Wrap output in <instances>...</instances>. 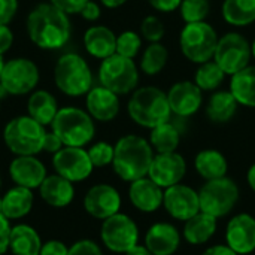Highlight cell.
<instances>
[{"label":"cell","mask_w":255,"mask_h":255,"mask_svg":"<svg viewBox=\"0 0 255 255\" xmlns=\"http://www.w3.org/2000/svg\"><path fill=\"white\" fill-rule=\"evenodd\" d=\"M253 58L251 43L241 33L230 31L218 39L214 54V61L224 70L226 75L233 76L242 69L250 66Z\"/></svg>","instance_id":"30bf717a"},{"label":"cell","mask_w":255,"mask_h":255,"mask_svg":"<svg viewBox=\"0 0 255 255\" xmlns=\"http://www.w3.org/2000/svg\"><path fill=\"white\" fill-rule=\"evenodd\" d=\"M40 197L54 208H64L67 206L75 196V190L70 181L57 175H49L43 179L39 187Z\"/></svg>","instance_id":"cb8c5ba5"},{"label":"cell","mask_w":255,"mask_h":255,"mask_svg":"<svg viewBox=\"0 0 255 255\" xmlns=\"http://www.w3.org/2000/svg\"><path fill=\"white\" fill-rule=\"evenodd\" d=\"M218 39L215 28L206 21L188 22L181 30L179 48L187 60L202 64L214 58Z\"/></svg>","instance_id":"52a82bcc"},{"label":"cell","mask_w":255,"mask_h":255,"mask_svg":"<svg viewBox=\"0 0 255 255\" xmlns=\"http://www.w3.org/2000/svg\"><path fill=\"white\" fill-rule=\"evenodd\" d=\"M202 255H239L236 254L229 245H214L208 248Z\"/></svg>","instance_id":"681fc988"},{"label":"cell","mask_w":255,"mask_h":255,"mask_svg":"<svg viewBox=\"0 0 255 255\" xmlns=\"http://www.w3.org/2000/svg\"><path fill=\"white\" fill-rule=\"evenodd\" d=\"M182 0H148V3L160 12H172L179 9Z\"/></svg>","instance_id":"7dc6e473"},{"label":"cell","mask_w":255,"mask_h":255,"mask_svg":"<svg viewBox=\"0 0 255 255\" xmlns=\"http://www.w3.org/2000/svg\"><path fill=\"white\" fill-rule=\"evenodd\" d=\"M238 100L232 94V91H215L206 105V115L215 124L229 123L238 112Z\"/></svg>","instance_id":"4316f807"},{"label":"cell","mask_w":255,"mask_h":255,"mask_svg":"<svg viewBox=\"0 0 255 255\" xmlns=\"http://www.w3.org/2000/svg\"><path fill=\"white\" fill-rule=\"evenodd\" d=\"M39 82V69L37 66L24 57L12 58L4 63L0 84L12 96H24L31 93Z\"/></svg>","instance_id":"7c38bea8"},{"label":"cell","mask_w":255,"mask_h":255,"mask_svg":"<svg viewBox=\"0 0 255 255\" xmlns=\"http://www.w3.org/2000/svg\"><path fill=\"white\" fill-rule=\"evenodd\" d=\"M6 96H9V93H7V90L0 84V100H1V99H4Z\"/></svg>","instance_id":"db71d44e"},{"label":"cell","mask_w":255,"mask_h":255,"mask_svg":"<svg viewBox=\"0 0 255 255\" xmlns=\"http://www.w3.org/2000/svg\"><path fill=\"white\" fill-rule=\"evenodd\" d=\"M181 245V233L169 223L151 226L145 236V247L152 255H173Z\"/></svg>","instance_id":"7402d4cb"},{"label":"cell","mask_w":255,"mask_h":255,"mask_svg":"<svg viewBox=\"0 0 255 255\" xmlns=\"http://www.w3.org/2000/svg\"><path fill=\"white\" fill-rule=\"evenodd\" d=\"M100 1H102V4H103L105 7L117 9V7H120V6H123L127 0H100Z\"/></svg>","instance_id":"816d5d0a"},{"label":"cell","mask_w":255,"mask_h":255,"mask_svg":"<svg viewBox=\"0 0 255 255\" xmlns=\"http://www.w3.org/2000/svg\"><path fill=\"white\" fill-rule=\"evenodd\" d=\"M12 181L24 188H39L46 178V169L34 155H18L9 166Z\"/></svg>","instance_id":"ffe728a7"},{"label":"cell","mask_w":255,"mask_h":255,"mask_svg":"<svg viewBox=\"0 0 255 255\" xmlns=\"http://www.w3.org/2000/svg\"><path fill=\"white\" fill-rule=\"evenodd\" d=\"M88 1H90V0H49V3H52L55 7L61 9V10L66 12L67 15L81 13V10L84 9V6H85Z\"/></svg>","instance_id":"60d3db41"},{"label":"cell","mask_w":255,"mask_h":255,"mask_svg":"<svg viewBox=\"0 0 255 255\" xmlns=\"http://www.w3.org/2000/svg\"><path fill=\"white\" fill-rule=\"evenodd\" d=\"M27 112H28V117L36 120L43 127L49 126L52 124L58 112L57 99L45 90L33 91L27 102Z\"/></svg>","instance_id":"484cf974"},{"label":"cell","mask_w":255,"mask_h":255,"mask_svg":"<svg viewBox=\"0 0 255 255\" xmlns=\"http://www.w3.org/2000/svg\"><path fill=\"white\" fill-rule=\"evenodd\" d=\"M30 40L40 49H60L72 34L69 15L52 3H40L33 7L25 21Z\"/></svg>","instance_id":"6da1fadb"},{"label":"cell","mask_w":255,"mask_h":255,"mask_svg":"<svg viewBox=\"0 0 255 255\" xmlns=\"http://www.w3.org/2000/svg\"><path fill=\"white\" fill-rule=\"evenodd\" d=\"M67 255H103L100 247L88 239H82L76 242L72 248H69Z\"/></svg>","instance_id":"ab89813d"},{"label":"cell","mask_w":255,"mask_h":255,"mask_svg":"<svg viewBox=\"0 0 255 255\" xmlns=\"http://www.w3.org/2000/svg\"><path fill=\"white\" fill-rule=\"evenodd\" d=\"M100 238L103 245L109 251L117 254H126L128 250L137 245L139 229L128 215L118 212L103 220Z\"/></svg>","instance_id":"8fae6325"},{"label":"cell","mask_w":255,"mask_h":255,"mask_svg":"<svg viewBox=\"0 0 255 255\" xmlns=\"http://www.w3.org/2000/svg\"><path fill=\"white\" fill-rule=\"evenodd\" d=\"M52 166L60 176L70 182L87 179L94 167L88 151L79 146H63L58 152L54 154Z\"/></svg>","instance_id":"4fadbf2b"},{"label":"cell","mask_w":255,"mask_h":255,"mask_svg":"<svg viewBox=\"0 0 255 255\" xmlns=\"http://www.w3.org/2000/svg\"><path fill=\"white\" fill-rule=\"evenodd\" d=\"M100 85L114 91L118 96L133 93L139 82V69L133 58L114 54L105 60L99 67Z\"/></svg>","instance_id":"ba28073f"},{"label":"cell","mask_w":255,"mask_h":255,"mask_svg":"<svg viewBox=\"0 0 255 255\" xmlns=\"http://www.w3.org/2000/svg\"><path fill=\"white\" fill-rule=\"evenodd\" d=\"M114 170L127 182L148 176L151 163L154 160V149L151 143L140 136L127 134L123 136L114 146Z\"/></svg>","instance_id":"7a4b0ae2"},{"label":"cell","mask_w":255,"mask_h":255,"mask_svg":"<svg viewBox=\"0 0 255 255\" xmlns=\"http://www.w3.org/2000/svg\"><path fill=\"white\" fill-rule=\"evenodd\" d=\"M63 146H64V145H63L61 139H60L54 131H51V133H46V134H45V139H43V148H42V151H46V152L55 154V152H58Z\"/></svg>","instance_id":"f6af8a7d"},{"label":"cell","mask_w":255,"mask_h":255,"mask_svg":"<svg viewBox=\"0 0 255 255\" xmlns=\"http://www.w3.org/2000/svg\"><path fill=\"white\" fill-rule=\"evenodd\" d=\"M163 206L172 218L187 221L200 212L199 191L184 184L172 185L164 190Z\"/></svg>","instance_id":"5bb4252c"},{"label":"cell","mask_w":255,"mask_h":255,"mask_svg":"<svg viewBox=\"0 0 255 255\" xmlns=\"http://www.w3.org/2000/svg\"><path fill=\"white\" fill-rule=\"evenodd\" d=\"M224 78V70L214 60H209L206 63L199 64V69L194 75V82L202 91H215L220 88Z\"/></svg>","instance_id":"e575fe53"},{"label":"cell","mask_w":255,"mask_h":255,"mask_svg":"<svg viewBox=\"0 0 255 255\" xmlns=\"http://www.w3.org/2000/svg\"><path fill=\"white\" fill-rule=\"evenodd\" d=\"M10 226L7 218L0 212V255L4 254L9 250V239H10Z\"/></svg>","instance_id":"7bdbcfd3"},{"label":"cell","mask_w":255,"mask_h":255,"mask_svg":"<svg viewBox=\"0 0 255 255\" xmlns=\"http://www.w3.org/2000/svg\"><path fill=\"white\" fill-rule=\"evenodd\" d=\"M179 142H181V131L172 121L163 123L151 128L149 143L157 154L175 152L179 146Z\"/></svg>","instance_id":"1f68e13d"},{"label":"cell","mask_w":255,"mask_h":255,"mask_svg":"<svg viewBox=\"0 0 255 255\" xmlns=\"http://www.w3.org/2000/svg\"><path fill=\"white\" fill-rule=\"evenodd\" d=\"M217 227H218V218L200 211L193 218L185 221L184 239L191 245L206 244L215 235Z\"/></svg>","instance_id":"d4e9b609"},{"label":"cell","mask_w":255,"mask_h":255,"mask_svg":"<svg viewBox=\"0 0 255 255\" xmlns=\"http://www.w3.org/2000/svg\"><path fill=\"white\" fill-rule=\"evenodd\" d=\"M84 46L90 55L105 60L117 54V34L106 25H93L84 34Z\"/></svg>","instance_id":"603a6c76"},{"label":"cell","mask_w":255,"mask_h":255,"mask_svg":"<svg viewBox=\"0 0 255 255\" xmlns=\"http://www.w3.org/2000/svg\"><path fill=\"white\" fill-rule=\"evenodd\" d=\"M114 152L115 148L108 142H97L88 149V155L94 167H105L108 164H112Z\"/></svg>","instance_id":"f35d334b"},{"label":"cell","mask_w":255,"mask_h":255,"mask_svg":"<svg viewBox=\"0 0 255 255\" xmlns=\"http://www.w3.org/2000/svg\"><path fill=\"white\" fill-rule=\"evenodd\" d=\"M81 15H82V18L84 19H87V21H97L99 18H100V15H102V9H100V6L96 3V1H88L85 6H84V9L81 10Z\"/></svg>","instance_id":"c3c4849f"},{"label":"cell","mask_w":255,"mask_h":255,"mask_svg":"<svg viewBox=\"0 0 255 255\" xmlns=\"http://www.w3.org/2000/svg\"><path fill=\"white\" fill-rule=\"evenodd\" d=\"M142 48V39L136 31L127 30L123 31L120 36H117V54L127 57V58H134Z\"/></svg>","instance_id":"8d00e7d4"},{"label":"cell","mask_w":255,"mask_h":255,"mask_svg":"<svg viewBox=\"0 0 255 255\" xmlns=\"http://www.w3.org/2000/svg\"><path fill=\"white\" fill-rule=\"evenodd\" d=\"M54 81L63 94L79 97L93 88V72L84 57L69 52L58 58L54 67Z\"/></svg>","instance_id":"5b68a950"},{"label":"cell","mask_w":255,"mask_h":255,"mask_svg":"<svg viewBox=\"0 0 255 255\" xmlns=\"http://www.w3.org/2000/svg\"><path fill=\"white\" fill-rule=\"evenodd\" d=\"M51 127L64 146L84 148L96 134V126L91 115L73 106L58 109Z\"/></svg>","instance_id":"277c9868"},{"label":"cell","mask_w":255,"mask_h":255,"mask_svg":"<svg viewBox=\"0 0 255 255\" xmlns=\"http://www.w3.org/2000/svg\"><path fill=\"white\" fill-rule=\"evenodd\" d=\"M247 181H248L250 188L255 193V163L250 167V170H248V173H247Z\"/></svg>","instance_id":"f5cc1de1"},{"label":"cell","mask_w":255,"mask_h":255,"mask_svg":"<svg viewBox=\"0 0 255 255\" xmlns=\"http://www.w3.org/2000/svg\"><path fill=\"white\" fill-rule=\"evenodd\" d=\"M128 197L136 209H139L140 212L151 214L160 209V206H163L164 190L158 187L151 178L145 176L130 182Z\"/></svg>","instance_id":"44dd1931"},{"label":"cell","mask_w":255,"mask_h":255,"mask_svg":"<svg viewBox=\"0 0 255 255\" xmlns=\"http://www.w3.org/2000/svg\"><path fill=\"white\" fill-rule=\"evenodd\" d=\"M127 111L130 118L145 128H154L170 121L172 117L167 93L157 87H142L134 90L128 100Z\"/></svg>","instance_id":"3957f363"},{"label":"cell","mask_w":255,"mask_h":255,"mask_svg":"<svg viewBox=\"0 0 255 255\" xmlns=\"http://www.w3.org/2000/svg\"><path fill=\"white\" fill-rule=\"evenodd\" d=\"M126 255H152V253L145 245H136L131 250H128Z\"/></svg>","instance_id":"f907efd6"},{"label":"cell","mask_w":255,"mask_h":255,"mask_svg":"<svg viewBox=\"0 0 255 255\" xmlns=\"http://www.w3.org/2000/svg\"><path fill=\"white\" fill-rule=\"evenodd\" d=\"M167 60H169V51L163 43L160 42L149 43V46L143 51V55L140 60V69L145 75L154 76V75H158L164 69V66L167 64Z\"/></svg>","instance_id":"836d02e7"},{"label":"cell","mask_w":255,"mask_h":255,"mask_svg":"<svg viewBox=\"0 0 255 255\" xmlns=\"http://www.w3.org/2000/svg\"><path fill=\"white\" fill-rule=\"evenodd\" d=\"M18 10V0H0V25H7Z\"/></svg>","instance_id":"b9f144b4"},{"label":"cell","mask_w":255,"mask_h":255,"mask_svg":"<svg viewBox=\"0 0 255 255\" xmlns=\"http://www.w3.org/2000/svg\"><path fill=\"white\" fill-rule=\"evenodd\" d=\"M42 241L37 232L25 224L12 227L9 248L13 255H40Z\"/></svg>","instance_id":"f1b7e54d"},{"label":"cell","mask_w":255,"mask_h":255,"mask_svg":"<svg viewBox=\"0 0 255 255\" xmlns=\"http://www.w3.org/2000/svg\"><path fill=\"white\" fill-rule=\"evenodd\" d=\"M166 33V27L163 24V21L155 16V15H148L142 19L140 22V34L143 36V39L149 43H155L160 42L164 37Z\"/></svg>","instance_id":"74e56055"},{"label":"cell","mask_w":255,"mask_h":255,"mask_svg":"<svg viewBox=\"0 0 255 255\" xmlns=\"http://www.w3.org/2000/svg\"><path fill=\"white\" fill-rule=\"evenodd\" d=\"M69 248L60 241H49L42 245L40 255H67Z\"/></svg>","instance_id":"ee69618b"},{"label":"cell","mask_w":255,"mask_h":255,"mask_svg":"<svg viewBox=\"0 0 255 255\" xmlns=\"http://www.w3.org/2000/svg\"><path fill=\"white\" fill-rule=\"evenodd\" d=\"M200 211L215 218H223L232 212L239 200V187L227 176L206 181L199 191Z\"/></svg>","instance_id":"9c48e42d"},{"label":"cell","mask_w":255,"mask_h":255,"mask_svg":"<svg viewBox=\"0 0 255 255\" xmlns=\"http://www.w3.org/2000/svg\"><path fill=\"white\" fill-rule=\"evenodd\" d=\"M226 245L236 254L248 255L255 251V218L250 214L233 217L226 227Z\"/></svg>","instance_id":"ac0fdd59"},{"label":"cell","mask_w":255,"mask_h":255,"mask_svg":"<svg viewBox=\"0 0 255 255\" xmlns=\"http://www.w3.org/2000/svg\"><path fill=\"white\" fill-rule=\"evenodd\" d=\"M33 206V193L28 188L16 185L9 190L1 199V214L7 220H18L25 217Z\"/></svg>","instance_id":"f546056e"},{"label":"cell","mask_w":255,"mask_h":255,"mask_svg":"<svg viewBox=\"0 0 255 255\" xmlns=\"http://www.w3.org/2000/svg\"><path fill=\"white\" fill-rule=\"evenodd\" d=\"M85 105H87V112L91 115V118L100 123H108L115 120L117 115L120 114V106H121L118 94L105 88L103 85L93 87L87 93Z\"/></svg>","instance_id":"d6986e66"},{"label":"cell","mask_w":255,"mask_h":255,"mask_svg":"<svg viewBox=\"0 0 255 255\" xmlns=\"http://www.w3.org/2000/svg\"><path fill=\"white\" fill-rule=\"evenodd\" d=\"M13 43V33L7 25H0V55L7 52Z\"/></svg>","instance_id":"bcb514c9"},{"label":"cell","mask_w":255,"mask_h":255,"mask_svg":"<svg viewBox=\"0 0 255 255\" xmlns=\"http://www.w3.org/2000/svg\"><path fill=\"white\" fill-rule=\"evenodd\" d=\"M0 185H1V179H0Z\"/></svg>","instance_id":"6f0895ef"},{"label":"cell","mask_w":255,"mask_h":255,"mask_svg":"<svg viewBox=\"0 0 255 255\" xmlns=\"http://www.w3.org/2000/svg\"><path fill=\"white\" fill-rule=\"evenodd\" d=\"M45 127L28 115L10 120L3 130L4 145L15 155H34L42 151Z\"/></svg>","instance_id":"8992f818"},{"label":"cell","mask_w":255,"mask_h":255,"mask_svg":"<svg viewBox=\"0 0 255 255\" xmlns=\"http://www.w3.org/2000/svg\"><path fill=\"white\" fill-rule=\"evenodd\" d=\"M182 19L188 22H202L206 21L211 12L209 0H182L179 6Z\"/></svg>","instance_id":"d590c367"},{"label":"cell","mask_w":255,"mask_h":255,"mask_svg":"<svg viewBox=\"0 0 255 255\" xmlns=\"http://www.w3.org/2000/svg\"><path fill=\"white\" fill-rule=\"evenodd\" d=\"M169 106L178 118H188L194 115L203 103V91L191 81H179L167 91Z\"/></svg>","instance_id":"2e32d148"},{"label":"cell","mask_w":255,"mask_h":255,"mask_svg":"<svg viewBox=\"0 0 255 255\" xmlns=\"http://www.w3.org/2000/svg\"><path fill=\"white\" fill-rule=\"evenodd\" d=\"M194 167L205 181L224 178L229 170L226 157L217 149H202L194 158Z\"/></svg>","instance_id":"83f0119b"},{"label":"cell","mask_w":255,"mask_h":255,"mask_svg":"<svg viewBox=\"0 0 255 255\" xmlns=\"http://www.w3.org/2000/svg\"><path fill=\"white\" fill-rule=\"evenodd\" d=\"M187 173V163L181 154L175 152H164L155 154L151 163L148 178H151L158 187L163 190L181 184Z\"/></svg>","instance_id":"9a60e30c"},{"label":"cell","mask_w":255,"mask_h":255,"mask_svg":"<svg viewBox=\"0 0 255 255\" xmlns=\"http://www.w3.org/2000/svg\"><path fill=\"white\" fill-rule=\"evenodd\" d=\"M230 91L239 105L255 108V66L250 64L232 76Z\"/></svg>","instance_id":"4dcf8cb0"},{"label":"cell","mask_w":255,"mask_h":255,"mask_svg":"<svg viewBox=\"0 0 255 255\" xmlns=\"http://www.w3.org/2000/svg\"><path fill=\"white\" fill-rule=\"evenodd\" d=\"M251 52H253V57L255 58V39H254V42L251 43Z\"/></svg>","instance_id":"9f6ffc18"},{"label":"cell","mask_w":255,"mask_h":255,"mask_svg":"<svg viewBox=\"0 0 255 255\" xmlns=\"http://www.w3.org/2000/svg\"><path fill=\"white\" fill-rule=\"evenodd\" d=\"M84 208L91 217L97 220H106L120 212L121 196L112 185L99 184L90 188L85 194Z\"/></svg>","instance_id":"e0dca14e"},{"label":"cell","mask_w":255,"mask_h":255,"mask_svg":"<svg viewBox=\"0 0 255 255\" xmlns=\"http://www.w3.org/2000/svg\"><path fill=\"white\" fill-rule=\"evenodd\" d=\"M223 18L235 27H247L255 21V0H224Z\"/></svg>","instance_id":"d6a6232c"},{"label":"cell","mask_w":255,"mask_h":255,"mask_svg":"<svg viewBox=\"0 0 255 255\" xmlns=\"http://www.w3.org/2000/svg\"><path fill=\"white\" fill-rule=\"evenodd\" d=\"M4 61H3V55H0V76H1V70H3Z\"/></svg>","instance_id":"11a10c76"}]
</instances>
